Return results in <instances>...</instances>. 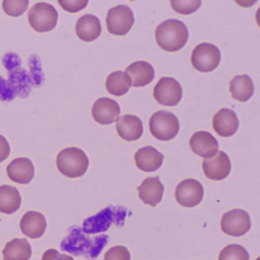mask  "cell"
<instances>
[{
  "instance_id": "d6a6232c",
  "label": "cell",
  "mask_w": 260,
  "mask_h": 260,
  "mask_svg": "<svg viewBox=\"0 0 260 260\" xmlns=\"http://www.w3.org/2000/svg\"><path fill=\"white\" fill-rule=\"evenodd\" d=\"M17 95V92L9 83L8 80H6L0 76V100L4 102H11Z\"/></svg>"
},
{
  "instance_id": "8992f818",
  "label": "cell",
  "mask_w": 260,
  "mask_h": 260,
  "mask_svg": "<svg viewBox=\"0 0 260 260\" xmlns=\"http://www.w3.org/2000/svg\"><path fill=\"white\" fill-rule=\"evenodd\" d=\"M28 22L31 28L39 33L52 31L58 20V13L54 6L46 3L35 4L28 13Z\"/></svg>"
},
{
  "instance_id": "f1b7e54d",
  "label": "cell",
  "mask_w": 260,
  "mask_h": 260,
  "mask_svg": "<svg viewBox=\"0 0 260 260\" xmlns=\"http://www.w3.org/2000/svg\"><path fill=\"white\" fill-rule=\"evenodd\" d=\"M29 2L28 0H4L3 9L8 16L19 17L26 11Z\"/></svg>"
},
{
  "instance_id": "7a4b0ae2",
  "label": "cell",
  "mask_w": 260,
  "mask_h": 260,
  "mask_svg": "<svg viewBox=\"0 0 260 260\" xmlns=\"http://www.w3.org/2000/svg\"><path fill=\"white\" fill-rule=\"evenodd\" d=\"M186 25L177 19H168L158 25L155 39L159 48L168 52H176L182 49L188 39Z\"/></svg>"
},
{
  "instance_id": "e575fe53",
  "label": "cell",
  "mask_w": 260,
  "mask_h": 260,
  "mask_svg": "<svg viewBox=\"0 0 260 260\" xmlns=\"http://www.w3.org/2000/svg\"><path fill=\"white\" fill-rule=\"evenodd\" d=\"M42 260H74L71 255L67 254H60L57 249H48L44 253Z\"/></svg>"
},
{
  "instance_id": "44dd1931",
  "label": "cell",
  "mask_w": 260,
  "mask_h": 260,
  "mask_svg": "<svg viewBox=\"0 0 260 260\" xmlns=\"http://www.w3.org/2000/svg\"><path fill=\"white\" fill-rule=\"evenodd\" d=\"M116 130L124 141H138L142 136L143 123L136 115H125L116 120Z\"/></svg>"
},
{
  "instance_id": "3957f363",
  "label": "cell",
  "mask_w": 260,
  "mask_h": 260,
  "mask_svg": "<svg viewBox=\"0 0 260 260\" xmlns=\"http://www.w3.org/2000/svg\"><path fill=\"white\" fill-rule=\"evenodd\" d=\"M127 210L122 206H110L102 210L98 214L88 217L83 221L82 230L85 234H96L106 232L115 223L122 226L124 223Z\"/></svg>"
},
{
  "instance_id": "30bf717a",
  "label": "cell",
  "mask_w": 260,
  "mask_h": 260,
  "mask_svg": "<svg viewBox=\"0 0 260 260\" xmlns=\"http://www.w3.org/2000/svg\"><path fill=\"white\" fill-rule=\"evenodd\" d=\"M220 228L228 235L241 237L250 230V217L244 210L238 208L231 210L222 216Z\"/></svg>"
},
{
  "instance_id": "cb8c5ba5",
  "label": "cell",
  "mask_w": 260,
  "mask_h": 260,
  "mask_svg": "<svg viewBox=\"0 0 260 260\" xmlns=\"http://www.w3.org/2000/svg\"><path fill=\"white\" fill-rule=\"evenodd\" d=\"M22 205L19 190L11 185L0 186V212L11 214L16 212Z\"/></svg>"
},
{
  "instance_id": "1f68e13d",
  "label": "cell",
  "mask_w": 260,
  "mask_h": 260,
  "mask_svg": "<svg viewBox=\"0 0 260 260\" xmlns=\"http://www.w3.org/2000/svg\"><path fill=\"white\" fill-rule=\"evenodd\" d=\"M131 253L127 248L123 246H115L106 252L104 260H131Z\"/></svg>"
},
{
  "instance_id": "7402d4cb",
  "label": "cell",
  "mask_w": 260,
  "mask_h": 260,
  "mask_svg": "<svg viewBox=\"0 0 260 260\" xmlns=\"http://www.w3.org/2000/svg\"><path fill=\"white\" fill-rule=\"evenodd\" d=\"M102 33L100 19L94 15H84L77 20L76 34L80 40L91 42L96 40Z\"/></svg>"
},
{
  "instance_id": "9c48e42d",
  "label": "cell",
  "mask_w": 260,
  "mask_h": 260,
  "mask_svg": "<svg viewBox=\"0 0 260 260\" xmlns=\"http://www.w3.org/2000/svg\"><path fill=\"white\" fill-rule=\"evenodd\" d=\"M135 22L133 11L126 5L111 8L106 17L108 31L114 36H125L132 29Z\"/></svg>"
},
{
  "instance_id": "d4e9b609",
  "label": "cell",
  "mask_w": 260,
  "mask_h": 260,
  "mask_svg": "<svg viewBox=\"0 0 260 260\" xmlns=\"http://www.w3.org/2000/svg\"><path fill=\"white\" fill-rule=\"evenodd\" d=\"M3 255L4 260H29L32 250L28 240L15 238L7 243Z\"/></svg>"
},
{
  "instance_id": "ba28073f",
  "label": "cell",
  "mask_w": 260,
  "mask_h": 260,
  "mask_svg": "<svg viewBox=\"0 0 260 260\" xmlns=\"http://www.w3.org/2000/svg\"><path fill=\"white\" fill-rule=\"evenodd\" d=\"M220 51L211 43H202L193 50L191 62L193 68L199 72L209 73L214 71L220 64Z\"/></svg>"
},
{
  "instance_id": "7c38bea8",
  "label": "cell",
  "mask_w": 260,
  "mask_h": 260,
  "mask_svg": "<svg viewBox=\"0 0 260 260\" xmlns=\"http://www.w3.org/2000/svg\"><path fill=\"white\" fill-rule=\"evenodd\" d=\"M175 197L182 206L193 208L199 205L203 199V186L196 179H185L176 187Z\"/></svg>"
},
{
  "instance_id": "ffe728a7",
  "label": "cell",
  "mask_w": 260,
  "mask_h": 260,
  "mask_svg": "<svg viewBox=\"0 0 260 260\" xmlns=\"http://www.w3.org/2000/svg\"><path fill=\"white\" fill-rule=\"evenodd\" d=\"M164 159V155L151 146L139 149L135 155L137 167L146 173L159 170L162 165Z\"/></svg>"
},
{
  "instance_id": "6da1fadb",
  "label": "cell",
  "mask_w": 260,
  "mask_h": 260,
  "mask_svg": "<svg viewBox=\"0 0 260 260\" xmlns=\"http://www.w3.org/2000/svg\"><path fill=\"white\" fill-rule=\"evenodd\" d=\"M109 241L105 234L90 238L78 226H71L68 235L62 240L60 248L63 252L74 255H84L89 260H94L101 253Z\"/></svg>"
},
{
  "instance_id": "52a82bcc",
  "label": "cell",
  "mask_w": 260,
  "mask_h": 260,
  "mask_svg": "<svg viewBox=\"0 0 260 260\" xmlns=\"http://www.w3.org/2000/svg\"><path fill=\"white\" fill-rule=\"evenodd\" d=\"M150 130L152 135L159 141H170L179 133V119L172 112L158 111L150 118Z\"/></svg>"
},
{
  "instance_id": "4316f807",
  "label": "cell",
  "mask_w": 260,
  "mask_h": 260,
  "mask_svg": "<svg viewBox=\"0 0 260 260\" xmlns=\"http://www.w3.org/2000/svg\"><path fill=\"white\" fill-rule=\"evenodd\" d=\"M131 86L130 77L127 73L123 71L112 73L106 80V87L108 92L115 96H121L127 93Z\"/></svg>"
},
{
  "instance_id": "277c9868",
  "label": "cell",
  "mask_w": 260,
  "mask_h": 260,
  "mask_svg": "<svg viewBox=\"0 0 260 260\" xmlns=\"http://www.w3.org/2000/svg\"><path fill=\"white\" fill-rule=\"evenodd\" d=\"M3 63L8 71L9 83L20 98H27L34 83L31 74L22 68L20 57L15 53H7L3 57Z\"/></svg>"
},
{
  "instance_id": "836d02e7",
  "label": "cell",
  "mask_w": 260,
  "mask_h": 260,
  "mask_svg": "<svg viewBox=\"0 0 260 260\" xmlns=\"http://www.w3.org/2000/svg\"><path fill=\"white\" fill-rule=\"evenodd\" d=\"M58 4L66 12L77 13L87 7L89 1L87 0H59Z\"/></svg>"
},
{
  "instance_id": "f546056e",
  "label": "cell",
  "mask_w": 260,
  "mask_h": 260,
  "mask_svg": "<svg viewBox=\"0 0 260 260\" xmlns=\"http://www.w3.org/2000/svg\"><path fill=\"white\" fill-rule=\"evenodd\" d=\"M202 4V1H199V0H196V1L172 0L170 1V4H171L173 10L182 15H190L196 13L200 8Z\"/></svg>"
},
{
  "instance_id": "e0dca14e",
  "label": "cell",
  "mask_w": 260,
  "mask_h": 260,
  "mask_svg": "<svg viewBox=\"0 0 260 260\" xmlns=\"http://www.w3.org/2000/svg\"><path fill=\"white\" fill-rule=\"evenodd\" d=\"M7 173L9 178L13 182L26 185L34 179L35 167L28 158H16L9 164Z\"/></svg>"
},
{
  "instance_id": "ac0fdd59",
  "label": "cell",
  "mask_w": 260,
  "mask_h": 260,
  "mask_svg": "<svg viewBox=\"0 0 260 260\" xmlns=\"http://www.w3.org/2000/svg\"><path fill=\"white\" fill-rule=\"evenodd\" d=\"M20 228L22 234L31 239L42 237L47 229V220L42 213L30 211L21 219Z\"/></svg>"
},
{
  "instance_id": "484cf974",
  "label": "cell",
  "mask_w": 260,
  "mask_h": 260,
  "mask_svg": "<svg viewBox=\"0 0 260 260\" xmlns=\"http://www.w3.org/2000/svg\"><path fill=\"white\" fill-rule=\"evenodd\" d=\"M230 92L237 101L247 102L254 94V84L252 79L246 75L237 76L230 83Z\"/></svg>"
},
{
  "instance_id": "2e32d148",
  "label": "cell",
  "mask_w": 260,
  "mask_h": 260,
  "mask_svg": "<svg viewBox=\"0 0 260 260\" xmlns=\"http://www.w3.org/2000/svg\"><path fill=\"white\" fill-rule=\"evenodd\" d=\"M189 145L193 153L205 159L214 156L217 153L219 147L216 138L209 132L203 131L196 132L191 136Z\"/></svg>"
},
{
  "instance_id": "4fadbf2b",
  "label": "cell",
  "mask_w": 260,
  "mask_h": 260,
  "mask_svg": "<svg viewBox=\"0 0 260 260\" xmlns=\"http://www.w3.org/2000/svg\"><path fill=\"white\" fill-rule=\"evenodd\" d=\"M202 169L208 179L221 181L226 179L231 173V160L226 153L217 151L214 156L204 159Z\"/></svg>"
},
{
  "instance_id": "5bb4252c",
  "label": "cell",
  "mask_w": 260,
  "mask_h": 260,
  "mask_svg": "<svg viewBox=\"0 0 260 260\" xmlns=\"http://www.w3.org/2000/svg\"><path fill=\"white\" fill-rule=\"evenodd\" d=\"M121 113L119 105L115 100L109 98L97 100L92 108V115L99 124L107 125L116 121Z\"/></svg>"
},
{
  "instance_id": "9a60e30c",
  "label": "cell",
  "mask_w": 260,
  "mask_h": 260,
  "mask_svg": "<svg viewBox=\"0 0 260 260\" xmlns=\"http://www.w3.org/2000/svg\"><path fill=\"white\" fill-rule=\"evenodd\" d=\"M213 127L217 135L229 138L235 135L239 128V120L235 112L230 109H222L214 115Z\"/></svg>"
},
{
  "instance_id": "5b68a950",
  "label": "cell",
  "mask_w": 260,
  "mask_h": 260,
  "mask_svg": "<svg viewBox=\"0 0 260 260\" xmlns=\"http://www.w3.org/2000/svg\"><path fill=\"white\" fill-rule=\"evenodd\" d=\"M89 165V158L78 147L63 149L57 155V169L66 177L71 179L81 177L87 171Z\"/></svg>"
},
{
  "instance_id": "d590c367",
  "label": "cell",
  "mask_w": 260,
  "mask_h": 260,
  "mask_svg": "<svg viewBox=\"0 0 260 260\" xmlns=\"http://www.w3.org/2000/svg\"><path fill=\"white\" fill-rule=\"evenodd\" d=\"M10 152H11V148L7 138L0 135V162H4L8 158Z\"/></svg>"
},
{
  "instance_id": "603a6c76",
  "label": "cell",
  "mask_w": 260,
  "mask_h": 260,
  "mask_svg": "<svg viewBox=\"0 0 260 260\" xmlns=\"http://www.w3.org/2000/svg\"><path fill=\"white\" fill-rule=\"evenodd\" d=\"M133 87H144L150 84L154 79L155 71L148 62L136 61L126 69Z\"/></svg>"
},
{
  "instance_id": "4dcf8cb0",
  "label": "cell",
  "mask_w": 260,
  "mask_h": 260,
  "mask_svg": "<svg viewBox=\"0 0 260 260\" xmlns=\"http://www.w3.org/2000/svg\"><path fill=\"white\" fill-rule=\"evenodd\" d=\"M28 63H29L30 74L32 78L34 86L39 87L44 83V74L42 72L40 59L36 54H33L28 59Z\"/></svg>"
},
{
  "instance_id": "d6986e66",
  "label": "cell",
  "mask_w": 260,
  "mask_h": 260,
  "mask_svg": "<svg viewBox=\"0 0 260 260\" xmlns=\"http://www.w3.org/2000/svg\"><path fill=\"white\" fill-rule=\"evenodd\" d=\"M139 198L146 205L156 207L162 200L164 185L159 176L149 177L143 181L138 188Z\"/></svg>"
},
{
  "instance_id": "83f0119b",
  "label": "cell",
  "mask_w": 260,
  "mask_h": 260,
  "mask_svg": "<svg viewBox=\"0 0 260 260\" xmlns=\"http://www.w3.org/2000/svg\"><path fill=\"white\" fill-rule=\"evenodd\" d=\"M218 260H249V252L240 245H228L220 251Z\"/></svg>"
},
{
  "instance_id": "8fae6325",
  "label": "cell",
  "mask_w": 260,
  "mask_h": 260,
  "mask_svg": "<svg viewBox=\"0 0 260 260\" xmlns=\"http://www.w3.org/2000/svg\"><path fill=\"white\" fill-rule=\"evenodd\" d=\"M153 96L162 106H177L182 100V86L174 78L162 77L155 86Z\"/></svg>"
}]
</instances>
